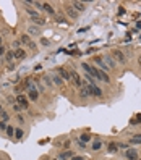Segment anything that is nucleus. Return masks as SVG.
<instances>
[{"mask_svg": "<svg viewBox=\"0 0 141 160\" xmlns=\"http://www.w3.org/2000/svg\"><path fill=\"white\" fill-rule=\"evenodd\" d=\"M91 75L96 78V81H102V83H106V84H109L110 83V76L107 75L106 71L99 70V68H96V66H92V73Z\"/></svg>", "mask_w": 141, "mask_h": 160, "instance_id": "f257e3e1", "label": "nucleus"}, {"mask_svg": "<svg viewBox=\"0 0 141 160\" xmlns=\"http://www.w3.org/2000/svg\"><path fill=\"white\" fill-rule=\"evenodd\" d=\"M112 57H114V60H115L117 63H120V65H125L126 63V55L118 49H115L114 52H112Z\"/></svg>", "mask_w": 141, "mask_h": 160, "instance_id": "f03ea898", "label": "nucleus"}, {"mask_svg": "<svg viewBox=\"0 0 141 160\" xmlns=\"http://www.w3.org/2000/svg\"><path fill=\"white\" fill-rule=\"evenodd\" d=\"M94 65H96V68H99V70L102 71H110V68L106 65V61H104V57H94Z\"/></svg>", "mask_w": 141, "mask_h": 160, "instance_id": "7ed1b4c3", "label": "nucleus"}, {"mask_svg": "<svg viewBox=\"0 0 141 160\" xmlns=\"http://www.w3.org/2000/svg\"><path fill=\"white\" fill-rule=\"evenodd\" d=\"M20 42H21V44H25L26 47H29L31 50H36V44L33 42V39L29 37V34H23L20 37Z\"/></svg>", "mask_w": 141, "mask_h": 160, "instance_id": "20e7f679", "label": "nucleus"}, {"mask_svg": "<svg viewBox=\"0 0 141 160\" xmlns=\"http://www.w3.org/2000/svg\"><path fill=\"white\" fill-rule=\"evenodd\" d=\"M68 71H70V78L73 79L75 86L78 87V89H81V86H83V84H81V83H83V79H81V76L78 75V73H76L75 70H68Z\"/></svg>", "mask_w": 141, "mask_h": 160, "instance_id": "39448f33", "label": "nucleus"}, {"mask_svg": "<svg viewBox=\"0 0 141 160\" xmlns=\"http://www.w3.org/2000/svg\"><path fill=\"white\" fill-rule=\"evenodd\" d=\"M28 95L25 94H18L16 95V104H20L21 107H23V110H28Z\"/></svg>", "mask_w": 141, "mask_h": 160, "instance_id": "423d86ee", "label": "nucleus"}, {"mask_svg": "<svg viewBox=\"0 0 141 160\" xmlns=\"http://www.w3.org/2000/svg\"><path fill=\"white\" fill-rule=\"evenodd\" d=\"M49 78H51L52 84H55V86H63V79H62V78H60L59 75H57L55 71H51V75H49Z\"/></svg>", "mask_w": 141, "mask_h": 160, "instance_id": "0eeeda50", "label": "nucleus"}, {"mask_svg": "<svg viewBox=\"0 0 141 160\" xmlns=\"http://www.w3.org/2000/svg\"><path fill=\"white\" fill-rule=\"evenodd\" d=\"M125 157L128 160H138V150L136 149H130V147H128V149L125 150Z\"/></svg>", "mask_w": 141, "mask_h": 160, "instance_id": "6e6552de", "label": "nucleus"}, {"mask_svg": "<svg viewBox=\"0 0 141 160\" xmlns=\"http://www.w3.org/2000/svg\"><path fill=\"white\" fill-rule=\"evenodd\" d=\"M28 99L33 100V102H37V99H39V91H37V87H34V89H29L28 91Z\"/></svg>", "mask_w": 141, "mask_h": 160, "instance_id": "1a4fd4ad", "label": "nucleus"}, {"mask_svg": "<svg viewBox=\"0 0 141 160\" xmlns=\"http://www.w3.org/2000/svg\"><path fill=\"white\" fill-rule=\"evenodd\" d=\"M57 75L60 76L63 81H70L71 79V78H70V71L65 70V68H59V70H57Z\"/></svg>", "mask_w": 141, "mask_h": 160, "instance_id": "9d476101", "label": "nucleus"}, {"mask_svg": "<svg viewBox=\"0 0 141 160\" xmlns=\"http://www.w3.org/2000/svg\"><path fill=\"white\" fill-rule=\"evenodd\" d=\"M91 95L92 97H102V89L97 84H91Z\"/></svg>", "mask_w": 141, "mask_h": 160, "instance_id": "9b49d317", "label": "nucleus"}, {"mask_svg": "<svg viewBox=\"0 0 141 160\" xmlns=\"http://www.w3.org/2000/svg\"><path fill=\"white\" fill-rule=\"evenodd\" d=\"M71 7H73L78 13H81V11L86 10V3H84V2H76V0H75V2H71Z\"/></svg>", "mask_w": 141, "mask_h": 160, "instance_id": "f8f14e48", "label": "nucleus"}, {"mask_svg": "<svg viewBox=\"0 0 141 160\" xmlns=\"http://www.w3.org/2000/svg\"><path fill=\"white\" fill-rule=\"evenodd\" d=\"M104 61H106V65L110 68V70H115V66H117V61L114 60V57H110V55H106L104 57Z\"/></svg>", "mask_w": 141, "mask_h": 160, "instance_id": "ddd939ff", "label": "nucleus"}, {"mask_svg": "<svg viewBox=\"0 0 141 160\" xmlns=\"http://www.w3.org/2000/svg\"><path fill=\"white\" fill-rule=\"evenodd\" d=\"M65 11H67V15L70 16L71 20H76V18H78V11H76L75 8H73V7H71V5L65 7Z\"/></svg>", "mask_w": 141, "mask_h": 160, "instance_id": "4468645a", "label": "nucleus"}, {"mask_svg": "<svg viewBox=\"0 0 141 160\" xmlns=\"http://www.w3.org/2000/svg\"><path fill=\"white\" fill-rule=\"evenodd\" d=\"M71 157H73V152L71 150H65V152H60V154L57 155L59 160H70Z\"/></svg>", "mask_w": 141, "mask_h": 160, "instance_id": "2eb2a0df", "label": "nucleus"}, {"mask_svg": "<svg viewBox=\"0 0 141 160\" xmlns=\"http://www.w3.org/2000/svg\"><path fill=\"white\" fill-rule=\"evenodd\" d=\"M31 21H33V24L37 26V28H39V26H44V24H45V20L42 18V16H34V18H31Z\"/></svg>", "mask_w": 141, "mask_h": 160, "instance_id": "dca6fc26", "label": "nucleus"}, {"mask_svg": "<svg viewBox=\"0 0 141 160\" xmlns=\"http://www.w3.org/2000/svg\"><path fill=\"white\" fill-rule=\"evenodd\" d=\"M28 32H29V37H31V36H33V37H34V36H41L39 28H37V26H34V24H31L29 28H28Z\"/></svg>", "mask_w": 141, "mask_h": 160, "instance_id": "f3484780", "label": "nucleus"}, {"mask_svg": "<svg viewBox=\"0 0 141 160\" xmlns=\"http://www.w3.org/2000/svg\"><path fill=\"white\" fill-rule=\"evenodd\" d=\"M102 149V141L101 139H96L92 144H91V150H94V152H97V150Z\"/></svg>", "mask_w": 141, "mask_h": 160, "instance_id": "a211bd4d", "label": "nucleus"}, {"mask_svg": "<svg viewBox=\"0 0 141 160\" xmlns=\"http://www.w3.org/2000/svg\"><path fill=\"white\" fill-rule=\"evenodd\" d=\"M15 58H18V60H23V58H26V50H23V49L15 50Z\"/></svg>", "mask_w": 141, "mask_h": 160, "instance_id": "6ab92c4d", "label": "nucleus"}, {"mask_svg": "<svg viewBox=\"0 0 141 160\" xmlns=\"http://www.w3.org/2000/svg\"><path fill=\"white\" fill-rule=\"evenodd\" d=\"M130 144H141V134L140 133H136L130 138Z\"/></svg>", "mask_w": 141, "mask_h": 160, "instance_id": "aec40b11", "label": "nucleus"}, {"mask_svg": "<svg viewBox=\"0 0 141 160\" xmlns=\"http://www.w3.org/2000/svg\"><path fill=\"white\" fill-rule=\"evenodd\" d=\"M91 139H92V138H91V136L88 134V133H83V134H80V139H78V141H81L83 144H88V142H89Z\"/></svg>", "mask_w": 141, "mask_h": 160, "instance_id": "412c9836", "label": "nucleus"}, {"mask_svg": "<svg viewBox=\"0 0 141 160\" xmlns=\"http://www.w3.org/2000/svg\"><path fill=\"white\" fill-rule=\"evenodd\" d=\"M13 58H15V50H8V52L5 54V61L7 63H10Z\"/></svg>", "mask_w": 141, "mask_h": 160, "instance_id": "4be33fe9", "label": "nucleus"}, {"mask_svg": "<svg viewBox=\"0 0 141 160\" xmlns=\"http://www.w3.org/2000/svg\"><path fill=\"white\" fill-rule=\"evenodd\" d=\"M42 8H44L47 13H51V15H54V13H55V10H54V7H52L51 3H42Z\"/></svg>", "mask_w": 141, "mask_h": 160, "instance_id": "5701e85b", "label": "nucleus"}, {"mask_svg": "<svg viewBox=\"0 0 141 160\" xmlns=\"http://www.w3.org/2000/svg\"><path fill=\"white\" fill-rule=\"evenodd\" d=\"M81 68H83V70H84V73H92V66L89 65V63H86V61H83V63H81Z\"/></svg>", "mask_w": 141, "mask_h": 160, "instance_id": "b1692460", "label": "nucleus"}, {"mask_svg": "<svg viewBox=\"0 0 141 160\" xmlns=\"http://www.w3.org/2000/svg\"><path fill=\"white\" fill-rule=\"evenodd\" d=\"M26 13L31 16V18H34V16H39V13H37V10H34V8H26Z\"/></svg>", "mask_w": 141, "mask_h": 160, "instance_id": "393cba45", "label": "nucleus"}, {"mask_svg": "<svg viewBox=\"0 0 141 160\" xmlns=\"http://www.w3.org/2000/svg\"><path fill=\"white\" fill-rule=\"evenodd\" d=\"M140 123H141V113H138V115H136L135 118L130 121V125H131V126H135V125H140Z\"/></svg>", "mask_w": 141, "mask_h": 160, "instance_id": "a878e982", "label": "nucleus"}, {"mask_svg": "<svg viewBox=\"0 0 141 160\" xmlns=\"http://www.w3.org/2000/svg\"><path fill=\"white\" fill-rule=\"evenodd\" d=\"M5 133H7V136H8V138H11V136H15V128H13L11 125H8V126H7V131H5Z\"/></svg>", "mask_w": 141, "mask_h": 160, "instance_id": "bb28decb", "label": "nucleus"}, {"mask_svg": "<svg viewBox=\"0 0 141 160\" xmlns=\"http://www.w3.org/2000/svg\"><path fill=\"white\" fill-rule=\"evenodd\" d=\"M23 136H25V133H23V130H21V128L15 130V138H16V139H23Z\"/></svg>", "mask_w": 141, "mask_h": 160, "instance_id": "cd10ccee", "label": "nucleus"}, {"mask_svg": "<svg viewBox=\"0 0 141 160\" xmlns=\"http://www.w3.org/2000/svg\"><path fill=\"white\" fill-rule=\"evenodd\" d=\"M13 112H15V113H21V112H23V107H21L20 104H13Z\"/></svg>", "mask_w": 141, "mask_h": 160, "instance_id": "c85d7f7f", "label": "nucleus"}, {"mask_svg": "<svg viewBox=\"0 0 141 160\" xmlns=\"http://www.w3.org/2000/svg\"><path fill=\"white\" fill-rule=\"evenodd\" d=\"M117 147H118L117 144H114V142H110V144H109V149H107V150H109V152H117V150H118Z\"/></svg>", "mask_w": 141, "mask_h": 160, "instance_id": "c756f323", "label": "nucleus"}, {"mask_svg": "<svg viewBox=\"0 0 141 160\" xmlns=\"http://www.w3.org/2000/svg\"><path fill=\"white\" fill-rule=\"evenodd\" d=\"M0 118H2V121H8V118H10V116H8V113L3 110L2 113H0Z\"/></svg>", "mask_w": 141, "mask_h": 160, "instance_id": "7c9ffc66", "label": "nucleus"}, {"mask_svg": "<svg viewBox=\"0 0 141 160\" xmlns=\"http://www.w3.org/2000/svg\"><path fill=\"white\" fill-rule=\"evenodd\" d=\"M7 52H8V50L5 49V45L2 44V45H0V57H5V54H7Z\"/></svg>", "mask_w": 141, "mask_h": 160, "instance_id": "2f4dec72", "label": "nucleus"}, {"mask_svg": "<svg viewBox=\"0 0 141 160\" xmlns=\"http://www.w3.org/2000/svg\"><path fill=\"white\" fill-rule=\"evenodd\" d=\"M7 126H8V125H7V121L0 120V131H7Z\"/></svg>", "mask_w": 141, "mask_h": 160, "instance_id": "473e14b6", "label": "nucleus"}, {"mask_svg": "<svg viewBox=\"0 0 141 160\" xmlns=\"http://www.w3.org/2000/svg\"><path fill=\"white\" fill-rule=\"evenodd\" d=\"M33 7H36L37 10H44V8H42V3H41V2H33Z\"/></svg>", "mask_w": 141, "mask_h": 160, "instance_id": "72a5a7b5", "label": "nucleus"}, {"mask_svg": "<svg viewBox=\"0 0 141 160\" xmlns=\"http://www.w3.org/2000/svg\"><path fill=\"white\" fill-rule=\"evenodd\" d=\"M44 83H45V86H52V81H51V78H49V75L44 76Z\"/></svg>", "mask_w": 141, "mask_h": 160, "instance_id": "f704fd0d", "label": "nucleus"}, {"mask_svg": "<svg viewBox=\"0 0 141 160\" xmlns=\"http://www.w3.org/2000/svg\"><path fill=\"white\" fill-rule=\"evenodd\" d=\"M13 49H15V50L21 49V42H20V40H15V42H13Z\"/></svg>", "mask_w": 141, "mask_h": 160, "instance_id": "c9c22d12", "label": "nucleus"}, {"mask_svg": "<svg viewBox=\"0 0 141 160\" xmlns=\"http://www.w3.org/2000/svg\"><path fill=\"white\" fill-rule=\"evenodd\" d=\"M16 120L20 121V123H25V118H23V115H21V113H18V115H16Z\"/></svg>", "mask_w": 141, "mask_h": 160, "instance_id": "e433bc0d", "label": "nucleus"}, {"mask_svg": "<svg viewBox=\"0 0 141 160\" xmlns=\"http://www.w3.org/2000/svg\"><path fill=\"white\" fill-rule=\"evenodd\" d=\"M41 44H42V45H49V40L42 37V39H41Z\"/></svg>", "mask_w": 141, "mask_h": 160, "instance_id": "4c0bfd02", "label": "nucleus"}, {"mask_svg": "<svg viewBox=\"0 0 141 160\" xmlns=\"http://www.w3.org/2000/svg\"><path fill=\"white\" fill-rule=\"evenodd\" d=\"M70 160H84V157H80V155H78V157H71Z\"/></svg>", "mask_w": 141, "mask_h": 160, "instance_id": "58836bf2", "label": "nucleus"}, {"mask_svg": "<svg viewBox=\"0 0 141 160\" xmlns=\"http://www.w3.org/2000/svg\"><path fill=\"white\" fill-rule=\"evenodd\" d=\"M136 26H138V28L141 29V21H138V23H136Z\"/></svg>", "mask_w": 141, "mask_h": 160, "instance_id": "ea45409f", "label": "nucleus"}, {"mask_svg": "<svg viewBox=\"0 0 141 160\" xmlns=\"http://www.w3.org/2000/svg\"><path fill=\"white\" fill-rule=\"evenodd\" d=\"M138 63H140V66H141V55H140V58H138Z\"/></svg>", "mask_w": 141, "mask_h": 160, "instance_id": "a19ab883", "label": "nucleus"}, {"mask_svg": "<svg viewBox=\"0 0 141 160\" xmlns=\"http://www.w3.org/2000/svg\"><path fill=\"white\" fill-rule=\"evenodd\" d=\"M2 112H3V108H2V105H0V113H2Z\"/></svg>", "mask_w": 141, "mask_h": 160, "instance_id": "79ce46f5", "label": "nucleus"}, {"mask_svg": "<svg viewBox=\"0 0 141 160\" xmlns=\"http://www.w3.org/2000/svg\"><path fill=\"white\" fill-rule=\"evenodd\" d=\"M0 45H2V36H0Z\"/></svg>", "mask_w": 141, "mask_h": 160, "instance_id": "37998d69", "label": "nucleus"}, {"mask_svg": "<svg viewBox=\"0 0 141 160\" xmlns=\"http://www.w3.org/2000/svg\"><path fill=\"white\" fill-rule=\"evenodd\" d=\"M54 160H59V159H54Z\"/></svg>", "mask_w": 141, "mask_h": 160, "instance_id": "c03bdc74", "label": "nucleus"}, {"mask_svg": "<svg viewBox=\"0 0 141 160\" xmlns=\"http://www.w3.org/2000/svg\"><path fill=\"white\" fill-rule=\"evenodd\" d=\"M138 160H140V159H138Z\"/></svg>", "mask_w": 141, "mask_h": 160, "instance_id": "a18cd8bd", "label": "nucleus"}]
</instances>
